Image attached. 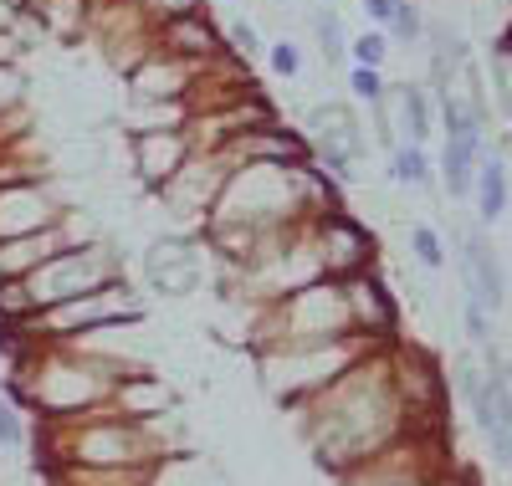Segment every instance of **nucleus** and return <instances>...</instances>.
Listing matches in <instances>:
<instances>
[{
  "label": "nucleus",
  "instance_id": "obj_1",
  "mask_svg": "<svg viewBox=\"0 0 512 486\" xmlns=\"http://www.w3.org/2000/svg\"><path fill=\"white\" fill-rule=\"evenodd\" d=\"M113 272L118 261L98 246H62L57 256H47L36 272H26L31 292L41 307H57V302H72L82 292H98V287H113Z\"/></svg>",
  "mask_w": 512,
  "mask_h": 486
},
{
  "label": "nucleus",
  "instance_id": "obj_2",
  "mask_svg": "<svg viewBox=\"0 0 512 486\" xmlns=\"http://www.w3.org/2000/svg\"><path fill=\"white\" fill-rule=\"evenodd\" d=\"M374 256V241L359 220H349L344 210H328L318 220V261L328 277H359Z\"/></svg>",
  "mask_w": 512,
  "mask_h": 486
},
{
  "label": "nucleus",
  "instance_id": "obj_3",
  "mask_svg": "<svg viewBox=\"0 0 512 486\" xmlns=\"http://www.w3.org/2000/svg\"><path fill=\"white\" fill-rule=\"evenodd\" d=\"M379 108V139L384 144H425L431 139V128H436V118H431V98H425V87H415V82H400V87H390L384 93V103H374Z\"/></svg>",
  "mask_w": 512,
  "mask_h": 486
},
{
  "label": "nucleus",
  "instance_id": "obj_4",
  "mask_svg": "<svg viewBox=\"0 0 512 486\" xmlns=\"http://www.w3.org/2000/svg\"><path fill=\"white\" fill-rule=\"evenodd\" d=\"M190 134L175 123V128H144V134H134V164H139V180L164 190L175 174L190 164Z\"/></svg>",
  "mask_w": 512,
  "mask_h": 486
},
{
  "label": "nucleus",
  "instance_id": "obj_5",
  "mask_svg": "<svg viewBox=\"0 0 512 486\" xmlns=\"http://www.w3.org/2000/svg\"><path fill=\"white\" fill-rule=\"evenodd\" d=\"M231 159H246V164H308V144L287 134L277 123H251V128H236L231 144H226Z\"/></svg>",
  "mask_w": 512,
  "mask_h": 486
},
{
  "label": "nucleus",
  "instance_id": "obj_6",
  "mask_svg": "<svg viewBox=\"0 0 512 486\" xmlns=\"http://www.w3.org/2000/svg\"><path fill=\"white\" fill-rule=\"evenodd\" d=\"M461 282H466V302H482L487 313H497V307L507 302V282H502V261L492 256L487 236L472 231L461 241Z\"/></svg>",
  "mask_w": 512,
  "mask_h": 486
},
{
  "label": "nucleus",
  "instance_id": "obj_7",
  "mask_svg": "<svg viewBox=\"0 0 512 486\" xmlns=\"http://www.w3.org/2000/svg\"><path fill=\"white\" fill-rule=\"evenodd\" d=\"M144 272H149V282H154L159 292H175V297H180V292L200 287V256H195L190 241L169 236V241H154V246H149Z\"/></svg>",
  "mask_w": 512,
  "mask_h": 486
},
{
  "label": "nucleus",
  "instance_id": "obj_8",
  "mask_svg": "<svg viewBox=\"0 0 512 486\" xmlns=\"http://www.w3.org/2000/svg\"><path fill=\"white\" fill-rule=\"evenodd\" d=\"M190 67H195V62H185V57H175V52L139 62V67H134V98H139V103H164V98L175 103L185 87H190Z\"/></svg>",
  "mask_w": 512,
  "mask_h": 486
},
{
  "label": "nucleus",
  "instance_id": "obj_9",
  "mask_svg": "<svg viewBox=\"0 0 512 486\" xmlns=\"http://www.w3.org/2000/svg\"><path fill=\"white\" fill-rule=\"evenodd\" d=\"M308 128H313V139H318V154H344V159H359L364 149V134H359V123L344 103H318L308 113Z\"/></svg>",
  "mask_w": 512,
  "mask_h": 486
},
{
  "label": "nucleus",
  "instance_id": "obj_10",
  "mask_svg": "<svg viewBox=\"0 0 512 486\" xmlns=\"http://www.w3.org/2000/svg\"><path fill=\"white\" fill-rule=\"evenodd\" d=\"M477 164H482V134H446L441 180H446L451 200H466L477 190Z\"/></svg>",
  "mask_w": 512,
  "mask_h": 486
},
{
  "label": "nucleus",
  "instance_id": "obj_11",
  "mask_svg": "<svg viewBox=\"0 0 512 486\" xmlns=\"http://www.w3.org/2000/svg\"><path fill=\"white\" fill-rule=\"evenodd\" d=\"M344 297H349V318L369 333H390L395 328V302L374 277H344Z\"/></svg>",
  "mask_w": 512,
  "mask_h": 486
},
{
  "label": "nucleus",
  "instance_id": "obj_12",
  "mask_svg": "<svg viewBox=\"0 0 512 486\" xmlns=\"http://www.w3.org/2000/svg\"><path fill=\"white\" fill-rule=\"evenodd\" d=\"M164 52H175L185 62H210V57H221V31L210 26L200 11L195 16H180V21L164 26Z\"/></svg>",
  "mask_w": 512,
  "mask_h": 486
},
{
  "label": "nucleus",
  "instance_id": "obj_13",
  "mask_svg": "<svg viewBox=\"0 0 512 486\" xmlns=\"http://www.w3.org/2000/svg\"><path fill=\"white\" fill-rule=\"evenodd\" d=\"M507 195H512V185H507V164H502L497 154H482V164H477V210H482L487 226L507 215Z\"/></svg>",
  "mask_w": 512,
  "mask_h": 486
},
{
  "label": "nucleus",
  "instance_id": "obj_14",
  "mask_svg": "<svg viewBox=\"0 0 512 486\" xmlns=\"http://www.w3.org/2000/svg\"><path fill=\"white\" fill-rule=\"evenodd\" d=\"M390 174H395V180L400 185H425V180H431V159H425V149L420 144H395V154H390Z\"/></svg>",
  "mask_w": 512,
  "mask_h": 486
},
{
  "label": "nucleus",
  "instance_id": "obj_15",
  "mask_svg": "<svg viewBox=\"0 0 512 486\" xmlns=\"http://www.w3.org/2000/svg\"><path fill=\"white\" fill-rule=\"evenodd\" d=\"M313 31H318V47H323V57H328V62H338V57L349 52V41H344V21H338L333 11H318V16H313Z\"/></svg>",
  "mask_w": 512,
  "mask_h": 486
},
{
  "label": "nucleus",
  "instance_id": "obj_16",
  "mask_svg": "<svg viewBox=\"0 0 512 486\" xmlns=\"http://www.w3.org/2000/svg\"><path fill=\"white\" fill-rule=\"evenodd\" d=\"M349 57H354L359 67H384V57H390V36L364 31L359 41H349Z\"/></svg>",
  "mask_w": 512,
  "mask_h": 486
},
{
  "label": "nucleus",
  "instance_id": "obj_17",
  "mask_svg": "<svg viewBox=\"0 0 512 486\" xmlns=\"http://www.w3.org/2000/svg\"><path fill=\"white\" fill-rule=\"evenodd\" d=\"M410 251H415V261H420V267H441V261H446V251H441V236L431 231V226H410Z\"/></svg>",
  "mask_w": 512,
  "mask_h": 486
},
{
  "label": "nucleus",
  "instance_id": "obj_18",
  "mask_svg": "<svg viewBox=\"0 0 512 486\" xmlns=\"http://www.w3.org/2000/svg\"><path fill=\"white\" fill-rule=\"evenodd\" d=\"M349 87H354V98H364V103H384V93H390V87H384V72L379 67H359V62L349 72Z\"/></svg>",
  "mask_w": 512,
  "mask_h": 486
},
{
  "label": "nucleus",
  "instance_id": "obj_19",
  "mask_svg": "<svg viewBox=\"0 0 512 486\" xmlns=\"http://www.w3.org/2000/svg\"><path fill=\"white\" fill-rule=\"evenodd\" d=\"M139 11H144L149 21L169 26V21H180V16H195L200 0H139Z\"/></svg>",
  "mask_w": 512,
  "mask_h": 486
},
{
  "label": "nucleus",
  "instance_id": "obj_20",
  "mask_svg": "<svg viewBox=\"0 0 512 486\" xmlns=\"http://www.w3.org/2000/svg\"><path fill=\"white\" fill-rule=\"evenodd\" d=\"M466 333H472V343H492V328H487V307L482 302H466Z\"/></svg>",
  "mask_w": 512,
  "mask_h": 486
},
{
  "label": "nucleus",
  "instance_id": "obj_21",
  "mask_svg": "<svg viewBox=\"0 0 512 486\" xmlns=\"http://www.w3.org/2000/svg\"><path fill=\"white\" fill-rule=\"evenodd\" d=\"M395 36H405V47L420 41V11L410 6V0H400V11H395Z\"/></svg>",
  "mask_w": 512,
  "mask_h": 486
},
{
  "label": "nucleus",
  "instance_id": "obj_22",
  "mask_svg": "<svg viewBox=\"0 0 512 486\" xmlns=\"http://www.w3.org/2000/svg\"><path fill=\"white\" fill-rule=\"evenodd\" d=\"M272 67H277L282 77H297V67H303V52H297L292 41H277V47H272Z\"/></svg>",
  "mask_w": 512,
  "mask_h": 486
},
{
  "label": "nucleus",
  "instance_id": "obj_23",
  "mask_svg": "<svg viewBox=\"0 0 512 486\" xmlns=\"http://www.w3.org/2000/svg\"><path fill=\"white\" fill-rule=\"evenodd\" d=\"M231 52H236V57H256V52H262V41H256V31H251L246 21L231 26Z\"/></svg>",
  "mask_w": 512,
  "mask_h": 486
},
{
  "label": "nucleus",
  "instance_id": "obj_24",
  "mask_svg": "<svg viewBox=\"0 0 512 486\" xmlns=\"http://www.w3.org/2000/svg\"><path fill=\"white\" fill-rule=\"evenodd\" d=\"M395 11H400V0H364V16H374L379 26H395Z\"/></svg>",
  "mask_w": 512,
  "mask_h": 486
},
{
  "label": "nucleus",
  "instance_id": "obj_25",
  "mask_svg": "<svg viewBox=\"0 0 512 486\" xmlns=\"http://www.w3.org/2000/svg\"><path fill=\"white\" fill-rule=\"evenodd\" d=\"M16 98H21V77L11 67H0V108H11Z\"/></svg>",
  "mask_w": 512,
  "mask_h": 486
},
{
  "label": "nucleus",
  "instance_id": "obj_26",
  "mask_svg": "<svg viewBox=\"0 0 512 486\" xmlns=\"http://www.w3.org/2000/svg\"><path fill=\"white\" fill-rule=\"evenodd\" d=\"M492 435V456L497 466H512V430H487Z\"/></svg>",
  "mask_w": 512,
  "mask_h": 486
},
{
  "label": "nucleus",
  "instance_id": "obj_27",
  "mask_svg": "<svg viewBox=\"0 0 512 486\" xmlns=\"http://www.w3.org/2000/svg\"><path fill=\"white\" fill-rule=\"evenodd\" d=\"M0 440H6V446H21V425H16L11 405H0Z\"/></svg>",
  "mask_w": 512,
  "mask_h": 486
},
{
  "label": "nucleus",
  "instance_id": "obj_28",
  "mask_svg": "<svg viewBox=\"0 0 512 486\" xmlns=\"http://www.w3.org/2000/svg\"><path fill=\"white\" fill-rule=\"evenodd\" d=\"M21 47H26V41H16V36H11V31H0V67H11V62H16V52H21Z\"/></svg>",
  "mask_w": 512,
  "mask_h": 486
},
{
  "label": "nucleus",
  "instance_id": "obj_29",
  "mask_svg": "<svg viewBox=\"0 0 512 486\" xmlns=\"http://www.w3.org/2000/svg\"><path fill=\"white\" fill-rule=\"evenodd\" d=\"M502 384H507V400H512V364H502Z\"/></svg>",
  "mask_w": 512,
  "mask_h": 486
},
{
  "label": "nucleus",
  "instance_id": "obj_30",
  "mask_svg": "<svg viewBox=\"0 0 512 486\" xmlns=\"http://www.w3.org/2000/svg\"><path fill=\"white\" fill-rule=\"evenodd\" d=\"M0 282H6V272H0Z\"/></svg>",
  "mask_w": 512,
  "mask_h": 486
}]
</instances>
